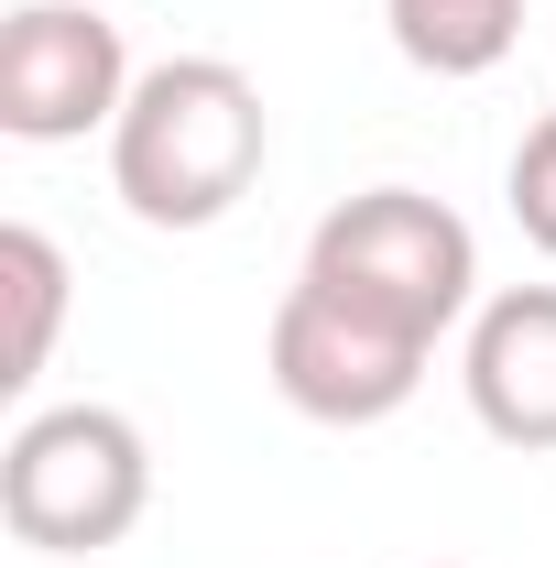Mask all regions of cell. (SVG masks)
<instances>
[{
	"label": "cell",
	"mask_w": 556,
	"mask_h": 568,
	"mask_svg": "<svg viewBox=\"0 0 556 568\" xmlns=\"http://www.w3.org/2000/svg\"><path fill=\"white\" fill-rule=\"evenodd\" d=\"M0 295H11V372H0V383L22 394V383L55 361V328H66V252H55L33 219L0 230Z\"/></svg>",
	"instance_id": "ba28073f"
},
{
	"label": "cell",
	"mask_w": 556,
	"mask_h": 568,
	"mask_svg": "<svg viewBox=\"0 0 556 568\" xmlns=\"http://www.w3.org/2000/svg\"><path fill=\"white\" fill-rule=\"evenodd\" d=\"M153 503V448L121 405H44L0 448V514L44 558H99L121 547Z\"/></svg>",
	"instance_id": "7a4b0ae2"
},
{
	"label": "cell",
	"mask_w": 556,
	"mask_h": 568,
	"mask_svg": "<svg viewBox=\"0 0 556 568\" xmlns=\"http://www.w3.org/2000/svg\"><path fill=\"white\" fill-rule=\"evenodd\" d=\"M132 110V55L121 22L87 0H22L0 33V132L11 142H87Z\"/></svg>",
	"instance_id": "5b68a950"
},
{
	"label": "cell",
	"mask_w": 556,
	"mask_h": 568,
	"mask_svg": "<svg viewBox=\"0 0 556 568\" xmlns=\"http://www.w3.org/2000/svg\"><path fill=\"white\" fill-rule=\"evenodd\" d=\"M274 153V110L229 55H164L132 77V110L110 121V186L142 230H208L251 197Z\"/></svg>",
	"instance_id": "6da1fadb"
},
{
	"label": "cell",
	"mask_w": 556,
	"mask_h": 568,
	"mask_svg": "<svg viewBox=\"0 0 556 568\" xmlns=\"http://www.w3.org/2000/svg\"><path fill=\"white\" fill-rule=\"evenodd\" d=\"M513 219H524L535 252H556V110L524 132V153H513Z\"/></svg>",
	"instance_id": "9c48e42d"
},
{
	"label": "cell",
	"mask_w": 556,
	"mask_h": 568,
	"mask_svg": "<svg viewBox=\"0 0 556 568\" xmlns=\"http://www.w3.org/2000/svg\"><path fill=\"white\" fill-rule=\"evenodd\" d=\"M425 361H436V339L371 317L360 295H339V284H317V274H295V295L274 306V394L295 416H317V426L404 416L415 383H425Z\"/></svg>",
	"instance_id": "277c9868"
},
{
	"label": "cell",
	"mask_w": 556,
	"mask_h": 568,
	"mask_svg": "<svg viewBox=\"0 0 556 568\" xmlns=\"http://www.w3.org/2000/svg\"><path fill=\"white\" fill-rule=\"evenodd\" d=\"M382 22H393L404 67H425V77H491L502 55H513V33H524V0H382Z\"/></svg>",
	"instance_id": "52a82bcc"
},
{
	"label": "cell",
	"mask_w": 556,
	"mask_h": 568,
	"mask_svg": "<svg viewBox=\"0 0 556 568\" xmlns=\"http://www.w3.org/2000/svg\"><path fill=\"white\" fill-rule=\"evenodd\" d=\"M306 274L360 295L371 317H393V328H415V339H447L459 306H470V284H481V241H470V219L447 209V197L371 186V197H349V209L317 219Z\"/></svg>",
	"instance_id": "3957f363"
},
{
	"label": "cell",
	"mask_w": 556,
	"mask_h": 568,
	"mask_svg": "<svg viewBox=\"0 0 556 568\" xmlns=\"http://www.w3.org/2000/svg\"><path fill=\"white\" fill-rule=\"evenodd\" d=\"M459 383H470V416H481L502 448L546 459L556 448V284H502V295H491L481 328H470Z\"/></svg>",
	"instance_id": "8992f818"
}]
</instances>
